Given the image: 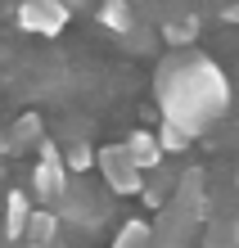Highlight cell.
<instances>
[{
	"mask_svg": "<svg viewBox=\"0 0 239 248\" xmlns=\"http://www.w3.org/2000/svg\"><path fill=\"white\" fill-rule=\"evenodd\" d=\"M154 99H158V113L176 126H185L194 140L212 126L221 113L230 108V81L207 54L199 50H176L158 63V77H154Z\"/></svg>",
	"mask_w": 239,
	"mask_h": 248,
	"instance_id": "1",
	"label": "cell"
},
{
	"mask_svg": "<svg viewBox=\"0 0 239 248\" xmlns=\"http://www.w3.org/2000/svg\"><path fill=\"white\" fill-rule=\"evenodd\" d=\"M95 167H99V176L104 185L113 189V194H140L144 189V171L131 163V154H127V144H104V149H95Z\"/></svg>",
	"mask_w": 239,
	"mask_h": 248,
	"instance_id": "2",
	"label": "cell"
},
{
	"mask_svg": "<svg viewBox=\"0 0 239 248\" xmlns=\"http://www.w3.org/2000/svg\"><path fill=\"white\" fill-rule=\"evenodd\" d=\"M68 181H72V171H68V163H64V154H59V144L41 140V144H36V167H32V189L54 208L59 194L68 189Z\"/></svg>",
	"mask_w": 239,
	"mask_h": 248,
	"instance_id": "3",
	"label": "cell"
},
{
	"mask_svg": "<svg viewBox=\"0 0 239 248\" xmlns=\"http://www.w3.org/2000/svg\"><path fill=\"white\" fill-rule=\"evenodd\" d=\"M68 14H72V5H64V0H23L18 5V27L50 41L68 27Z\"/></svg>",
	"mask_w": 239,
	"mask_h": 248,
	"instance_id": "4",
	"label": "cell"
},
{
	"mask_svg": "<svg viewBox=\"0 0 239 248\" xmlns=\"http://www.w3.org/2000/svg\"><path fill=\"white\" fill-rule=\"evenodd\" d=\"M54 212L64 217V221H86V226H95L99 221V203H95V194L86 189V181L77 185V181H68V189L59 194V203H54Z\"/></svg>",
	"mask_w": 239,
	"mask_h": 248,
	"instance_id": "5",
	"label": "cell"
},
{
	"mask_svg": "<svg viewBox=\"0 0 239 248\" xmlns=\"http://www.w3.org/2000/svg\"><path fill=\"white\" fill-rule=\"evenodd\" d=\"M122 144H127L131 163H136L140 171H158V167H162V158H167V154L158 149V136H154L149 126H136V131H131V136H127Z\"/></svg>",
	"mask_w": 239,
	"mask_h": 248,
	"instance_id": "6",
	"label": "cell"
},
{
	"mask_svg": "<svg viewBox=\"0 0 239 248\" xmlns=\"http://www.w3.org/2000/svg\"><path fill=\"white\" fill-rule=\"evenodd\" d=\"M27 217H32V203H27L23 189H9L5 194V221H0V235H5L9 244L27 235Z\"/></svg>",
	"mask_w": 239,
	"mask_h": 248,
	"instance_id": "7",
	"label": "cell"
},
{
	"mask_svg": "<svg viewBox=\"0 0 239 248\" xmlns=\"http://www.w3.org/2000/svg\"><path fill=\"white\" fill-rule=\"evenodd\" d=\"M41 140H46V122H41V113H23V118L9 126V154L36 149Z\"/></svg>",
	"mask_w": 239,
	"mask_h": 248,
	"instance_id": "8",
	"label": "cell"
},
{
	"mask_svg": "<svg viewBox=\"0 0 239 248\" xmlns=\"http://www.w3.org/2000/svg\"><path fill=\"white\" fill-rule=\"evenodd\" d=\"M59 230H64V217H59L50 203H46V208H32V217H27V239H32V244H50L54 248Z\"/></svg>",
	"mask_w": 239,
	"mask_h": 248,
	"instance_id": "9",
	"label": "cell"
},
{
	"mask_svg": "<svg viewBox=\"0 0 239 248\" xmlns=\"http://www.w3.org/2000/svg\"><path fill=\"white\" fill-rule=\"evenodd\" d=\"M113 248H154V221L122 217V226L113 230Z\"/></svg>",
	"mask_w": 239,
	"mask_h": 248,
	"instance_id": "10",
	"label": "cell"
},
{
	"mask_svg": "<svg viewBox=\"0 0 239 248\" xmlns=\"http://www.w3.org/2000/svg\"><path fill=\"white\" fill-rule=\"evenodd\" d=\"M203 248H239V217L203 221Z\"/></svg>",
	"mask_w": 239,
	"mask_h": 248,
	"instance_id": "11",
	"label": "cell"
},
{
	"mask_svg": "<svg viewBox=\"0 0 239 248\" xmlns=\"http://www.w3.org/2000/svg\"><path fill=\"white\" fill-rule=\"evenodd\" d=\"M162 41H167L172 50H190L194 41H199V18L194 14H176V18L162 23Z\"/></svg>",
	"mask_w": 239,
	"mask_h": 248,
	"instance_id": "12",
	"label": "cell"
},
{
	"mask_svg": "<svg viewBox=\"0 0 239 248\" xmlns=\"http://www.w3.org/2000/svg\"><path fill=\"white\" fill-rule=\"evenodd\" d=\"M99 23L117 36H131L136 32V18H131V5L127 0H99Z\"/></svg>",
	"mask_w": 239,
	"mask_h": 248,
	"instance_id": "13",
	"label": "cell"
},
{
	"mask_svg": "<svg viewBox=\"0 0 239 248\" xmlns=\"http://www.w3.org/2000/svg\"><path fill=\"white\" fill-rule=\"evenodd\" d=\"M154 136H158V149H162V154H185L190 144H194L190 131L176 126V122H167V118H158V131H154Z\"/></svg>",
	"mask_w": 239,
	"mask_h": 248,
	"instance_id": "14",
	"label": "cell"
},
{
	"mask_svg": "<svg viewBox=\"0 0 239 248\" xmlns=\"http://www.w3.org/2000/svg\"><path fill=\"white\" fill-rule=\"evenodd\" d=\"M64 163H68V171H81V176H86V171L95 167V154L86 149V144H72V149L64 154Z\"/></svg>",
	"mask_w": 239,
	"mask_h": 248,
	"instance_id": "15",
	"label": "cell"
},
{
	"mask_svg": "<svg viewBox=\"0 0 239 248\" xmlns=\"http://www.w3.org/2000/svg\"><path fill=\"white\" fill-rule=\"evenodd\" d=\"M221 18H226V23H239V5H226V9H221Z\"/></svg>",
	"mask_w": 239,
	"mask_h": 248,
	"instance_id": "16",
	"label": "cell"
},
{
	"mask_svg": "<svg viewBox=\"0 0 239 248\" xmlns=\"http://www.w3.org/2000/svg\"><path fill=\"white\" fill-rule=\"evenodd\" d=\"M0 154H9V131H0Z\"/></svg>",
	"mask_w": 239,
	"mask_h": 248,
	"instance_id": "17",
	"label": "cell"
},
{
	"mask_svg": "<svg viewBox=\"0 0 239 248\" xmlns=\"http://www.w3.org/2000/svg\"><path fill=\"white\" fill-rule=\"evenodd\" d=\"M27 248H50V244H27Z\"/></svg>",
	"mask_w": 239,
	"mask_h": 248,
	"instance_id": "18",
	"label": "cell"
},
{
	"mask_svg": "<svg viewBox=\"0 0 239 248\" xmlns=\"http://www.w3.org/2000/svg\"><path fill=\"white\" fill-rule=\"evenodd\" d=\"M235 185H239V171H235Z\"/></svg>",
	"mask_w": 239,
	"mask_h": 248,
	"instance_id": "19",
	"label": "cell"
}]
</instances>
